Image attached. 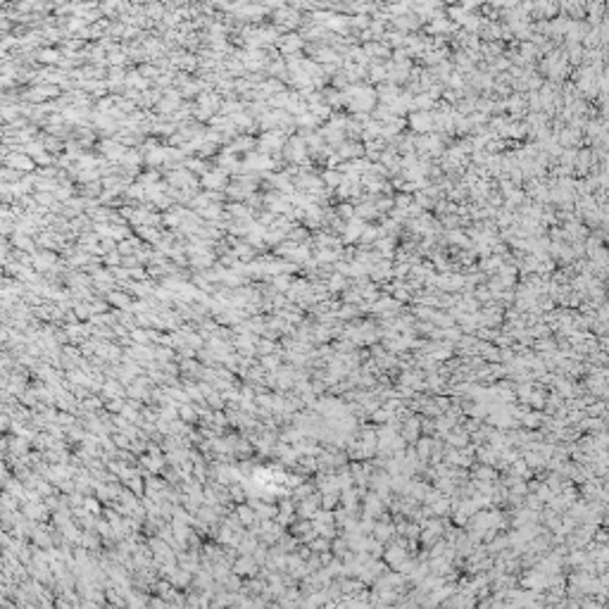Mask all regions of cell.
I'll list each match as a JSON object with an SVG mask.
<instances>
[{"instance_id": "1", "label": "cell", "mask_w": 609, "mask_h": 609, "mask_svg": "<svg viewBox=\"0 0 609 609\" xmlns=\"http://www.w3.org/2000/svg\"><path fill=\"white\" fill-rule=\"evenodd\" d=\"M395 26H398V29H414V26H419V17H417V15L395 17Z\"/></svg>"}]
</instances>
